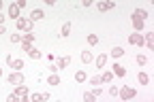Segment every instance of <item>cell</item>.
<instances>
[{"label": "cell", "instance_id": "cell-9", "mask_svg": "<svg viewBox=\"0 0 154 102\" xmlns=\"http://www.w3.org/2000/svg\"><path fill=\"white\" fill-rule=\"evenodd\" d=\"M116 7V2H111V0H107V2H96V9H99L101 13H105V11H111Z\"/></svg>", "mask_w": 154, "mask_h": 102}, {"label": "cell", "instance_id": "cell-40", "mask_svg": "<svg viewBox=\"0 0 154 102\" xmlns=\"http://www.w3.org/2000/svg\"><path fill=\"white\" fill-rule=\"evenodd\" d=\"M0 34H5V26H0Z\"/></svg>", "mask_w": 154, "mask_h": 102}, {"label": "cell", "instance_id": "cell-5", "mask_svg": "<svg viewBox=\"0 0 154 102\" xmlns=\"http://www.w3.org/2000/svg\"><path fill=\"white\" fill-rule=\"evenodd\" d=\"M19 13H22V9H19V7H17L15 2H11V4H9V17H11V19H15V22H17V19L22 17Z\"/></svg>", "mask_w": 154, "mask_h": 102}, {"label": "cell", "instance_id": "cell-35", "mask_svg": "<svg viewBox=\"0 0 154 102\" xmlns=\"http://www.w3.org/2000/svg\"><path fill=\"white\" fill-rule=\"evenodd\" d=\"M41 98H43V102H47V100L51 98V94H49V92H45V94H41Z\"/></svg>", "mask_w": 154, "mask_h": 102}, {"label": "cell", "instance_id": "cell-2", "mask_svg": "<svg viewBox=\"0 0 154 102\" xmlns=\"http://www.w3.org/2000/svg\"><path fill=\"white\" fill-rule=\"evenodd\" d=\"M118 96H120V100H131V98H135V96H137V89H135V87H122L120 92H118Z\"/></svg>", "mask_w": 154, "mask_h": 102}, {"label": "cell", "instance_id": "cell-13", "mask_svg": "<svg viewBox=\"0 0 154 102\" xmlns=\"http://www.w3.org/2000/svg\"><path fill=\"white\" fill-rule=\"evenodd\" d=\"M28 57H30V60H41V57H43V53H41V51H38V49L32 45V49L28 51Z\"/></svg>", "mask_w": 154, "mask_h": 102}, {"label": "cell", "instance_id": "cell-39", "mask_svg": "<svg viewBox=\"0 0 154 102\" xmlns=\"http://www.w3.org/2000/svg\"><path fill=\"white\" fill-rule=\"evenodd\" d=\"M2 7H5V2H2V0H0V13H2Z\"/></svg>", "mask_w": 154, "mask_h": 102}, {"label": "cell", "instance_id": "cell-28", "mask_svg": "<svg viewBox=\"0 0 154 102\" xmlns=\"http://www.w3.org/2000/svg\"><path fill=\"white\" fill-rule=\"evenodd\" d=\"M30 102H43L41 94H32V96H30Z\"/></svg>", "mask_w": 154, "mask_h": 102}, {"label": "cell", "instance_id": "cell-26", "mask_svg": "<svg viewBox=\"0 0 154 102\" xmlns=\"http://www.w3.org/2000/svg\"><path fill=\"white\" fill-rule=\"evenodd\" d=\"M135 62H137V64H139V66H143V64H146V62H148V57H146V55H143V53H139V55H137V57H135Z\"/></svg>", "mask_w": 154, "mask_h": 102}, {"label": "cell", "instance_id": "cell-14", "mask_svg": "<svg viewBox=\"0 0 154 102\" xmlns=\"http://www.w3.org/2000/svg\"><path fill=\"white\" fill-rule=\"evenodd\" d=\"M79 57H82V62H84V64H90V62H94V55H92L90 51H82V55H79Z\"/></svg>", "mask_w": 154, "mask_h": 102}, {"label": "cell", "instance_id": "cell-6", "mask_svg": "<svg viewBox=\"0 0 154 102\" xmlns=\"http://www.w3.org/2000/svg\"><path fill=\"white\" fill-rule=\"evenodd\" d=\"M111 72H113V77H126V68L124 66H120V62H116L113 66H111Z\"/></svg>", "mask_w": 154, "mask_h": 102}, {"label": "cell", "instance_id": "cell-38", "mask_svg": "<svg viewBox=\"0 0 154 102\" xmlns=\"http://www.w3.org/2000/svg\"><path fill=\"white\" fill-rule=\"evenodd\" d=\"M5 19H7V17H5L2 13H0V26H5Z\"/></svg>", "mask_w": 154, "mask_h": 102}, {"label": "cell", "instance_id": "cell-21", "mask_svg": "<svg viewBox=\"0 0 154 102\" xmlns=\"http://www.w3.org/2000/svg\"><path fill=\"white\" fill-rule=\"evenodd\" d=\"M22 43H34V32H26V34H22Z\"/></svg>", "mask_w": 154, "mask_h": 102}, {"label": "cell", "instance_id": "cell-37", "mask_svg": "<svg viewBox=\"0 0 154 102\" xmlns=\"http://www.w3.org/2000/svg\"><path fill=\"white\" fill-rule=\"evenodd\" d=\"M19 102H30V96H22V98H19Z\"/></svg>", "mask_w": 154, "mask_h": 102}, {"label": "cell", "instance_id": "cell-18", "mask_svg": "<svg viewBox=\"0 0 154 102\" xmlns=\"http://www.w3.org/2000/svg\"><path fill=\"white\" fill-rule=\"evenodd\" d=\"M75 81H77V83H84V81H88L86 70H77V72H75Z\"/></svg>", "mask_w": 154, "mask_h": 102}, {"label": "cell", "instance_id": "cell-36", "mask_svg": "<svg viewBox=\"0 0 154 102\" xmlns=\"http://www.w3.org/2000/svg\"><path fill=\"white\" fill-rule=\"evenodd\" d=\"M15 4H17L19 9H24V7H26V0H17V2H15Z\"/></svg>", "mask_w": 154, "mask_h": 102}, {"label": "cell", "instance_id": "cell-16", "mask_svg": "<svg viewBox=\"0 0 154 102\" xmlns=\"http://www.w3.org/2000/svg\"><path fill=\"white\" fill-rule=\"evenodd\" d=\"M133 17H137V19H141V22H143V19L148 17V11L139 7V9H135V13H133Z\"/></svg>", "mask_w": 154, "mask_h": 102}, {"label": "cell", "instance_id": "cell-27", "mask_svg": "<svg viewBox=\"0 0 154 102\" xmlns=\"http://www.w3.org/2000/svg\"><path fill=\"white\" fill-rule=\"evenodd\" d=\"M88 43H90V45L94 47L96 43H99V36H96V34H88Z\"/></svg>", "mask_w": 154, "mask_h": 102}, {"label": "cell", "instance_id": "cell-17", "mask_svg": "<svg viewBox=\"0 0 154 102\" xmlns=\"http://www.w3.org/2000/svg\"><path fill=\"white\" fill-rule=\"evenodd\" d=\"M133 28H135V32H141V30L146 28V24L141 22V19H137V17H133Z\"/></svg>", "mask_w": 154, "mask_h": 102}, {"label": "cell", "instance_id": "cell-7", "mask_svg": "<svg viewBox=\"0 0 154 102\" xmlns=\"http://www.w3.org/2000/svg\"><path fill=\"white\" fill-rule=\"evenodd\" d=\"M128 43H131V45H137V47H139V45H143V34H141V32L131 34V36H128Z\"/></svg>", "mask_w": 154, "mask_h": 102}, {"label": "cell", "instance_id": "cell-30", "mask_svg": "<svg viewBox=\"0 0 154 102\" xmlns=\"http://www.w3.org/2000/svg\"><path fill=\"white\" fill-rule=\"evenodd\" d=\"M88 81H90V85H101V77H92Z\"/></svg>", "mask_w": 154, "mask_h": 102}, {"label": "cell", "instance_id": "cell-8", "mask_svg": "<svg viewBox=\"0 0 154 102\" xmlns=\"http://www.w3.org/2000/svg\"><path fill=\"white\" fill-rule=\"evenodd\" d=\"M43 17H45L43 9H32V11H30V17H28V19H30V22L34 24V22H38V19H43Z\"/></svg>", "mask_w": 154, "mask_h": 102}, {"label": "cell", "instance_id": "cell-15", "mask_svg": "<svg viewBox=\"0 0 154 102\" xmlns=\"http://www.w3.org/2000/svg\"><path fill=\"white\" fill-rule=\"evenodd\" d=\"M13 94H15L17 98H22V96H28V87H26V85H17Z\"/></svg>", "mask_w": 154, "mask_h": 102}, {"label": "cell", "instance_id": "cell-1", "mask_svg": "<svg viewBox=\"0 0 154 102\" xmlns=\"http://www.w3.org/2000/svg\"><path fill=\"white\" fill-rule=\"evenodd\" d=\"M15 26H17V30H24V32H32V22L28 17H19L17 22H15Z\"/></svg>", "mask_w": 154, "mask_h": 102}, {"label": "cell", "instance_id": "cell-4", "mask_svg": "<svg viewBox=\"0 0 154 102\" xmlns=\"http://www.w3.org/2000/svg\"><path fill=\"white\" fill-rule=\"evenodd\" d=\"M9 83L15 85V87L22 85V83H24V74H22V72H11V74H9Z\"/></svg>", "mask_w": 154, "mask_h": 102}, {"label": "cell", "instance_id": "cell-32", "mask_svg": "<svg viewBox=\"0 0 154 102\" xmlns=\"http://www.w3.org/2000/svg\"><path fill=\"white\" fill-rule=\"evenodd\" d=\"M7 102H19V98H17L15 94H9V98H7Z\"/></svg>", "mask_w": 154, "mask_h": 102}, {"label": "cell", "instance_id": "cell-20", "mask_svg": "<svg viewBox=\"0 0 154 102\" xmlns=\"http://www.w3.org/2000/svg\"><path fill=\"white\" fill-rule=\"evenodd\" d=\"M111 79H113V72L111 70H105L101 74V83H111Z\"/></svg>", "mask_w": 154, "mask_h": 102}, {"label": "cell", "instance_id": "cell-3", "mask_svg": "<svg viewBox=\"0 0 154 102\" xmlns=\"http://www.w3.org/2000/svg\"><path fill=\"white\" fill-rule=\"evenodd\" d=\"M7 64L13 68V72H19V68H24V60H19V57L15 60L13 55H7Z\"/></svg>", "mask_w": 154, "mask_h": 102}, {"label": "cell", "instance_id": "cell-29", "mask_svg": "<svg viewBox=\"0 0 154 102\" xmlns=\"http://www.w3.org/2000/svg\"><path fill=\"white\" fill-rule=\"evenodd\" d=\"M11 43H22V34H11Z\"/></svg>", "mask_w": 154, "mask_h": 102}, {"label": "cell", "instance_id": "cell-11", "mask_svg": "<svg viewBox=\"0 0 154 102\" xmlns=\"http://www.w3.org/2000/svg\"><path fill=\"white\" fill-rule=\"evenodd\" d=\"M69 64H71V55H64V57H60L58 60V70H62V68H69Z\"/></svg>", "mask_w": 154, "mask_h": 102}, {"label": "cell", "instance_id": "cell-41", "mask_svg": "<svg viewBox=\"0 0 154 102\" xmlns=\"http://www.w3.org/2000/svg\"><path fill=\"white\" fill-rule=\"evenodd\" d=\"M0 77H2V68H0Z\"/></svg>", "mask_w": 154, "mask_h": 102}, {"label": "cell", "instance_id": "cell-22", "mask_svg": "<svg viewBox=\"0 0 154 102\" xmlns=\"http://www.w3.org/2000/svg\"><path fill=\"white\" fill-rule=\"evenodd\" d=\"M47 85H60V77H58V74H49L47 77Z\"/></svg>", "mask_w": 154, "mask_h": 102}, {"label": "cell", "instance_id": "cell-33", "mask_svg": "<svg viewBox=\"0 0 154 102\" xmlns=\"http://www.w3.org/2000/svg\"><path fill=\"white\" fill-rule=\"evenodd\" d=\"M92 94H94V96H96V98H99V96H101V94H103V89H101V87H94V89H92Z\"/></svg>", "mask_w": 154, "mask_h": 102}, {"label": "cell", "instance_id": "cell-23", "mask_svg": "<svg viewBox=\"0 0 154 102\" xmlns=\"http://www.w3.org/2000/svg\"><path fill=\"white\" fill-rule=\"evenodd\" d=\"M122 55H124V49H122V47H113V49H111V57L118 60V57H122Z\"/></svg>", "mask_w": 154, "mask_h": 102}, {"label": "cell", "instance_id": "cell-19", "mask_svg": "<svg viewBox=\"0 0 154 102\" xmlns=\"http://www.w3.org/2000/svg\"><path fill=\"white\" fill-rule=\"evenodd\" d=\"M71 30H73V26H71V22H66V24H62V28H60V36H69V34H71Z\"/></svg>", "mask_w": 154, "mask_h": 102}, {"label": "cell", "instance_id": "cell-12", "mask_svg": "<svg viewBox=\"0 0 154 102\" xmlns=\"http://www.w3.org/2000/svg\"><path fill=\"white\" fill-rule=\"evenodd\" d=\"M143 45H146L148 49H152V47H154V34H150V32H148V34H143Z\"/></svg>", "mask_w": 154, "mask_h": 102}, {"label": "cell", "instance_id": "cell-24", "mask_svg": "<svg viewBox=\"0 0 154 102\" xmlns=\"http://www.w3.org/2000/svg\"><path fill=\"white\" fill-rule=\"evenodd\" d=\"M137 81H139L141 85H148V83H150V77H148L146 72H139V74H137Z\"/></svg>", "mask_w": 154, "mask_h": 102}, {"label": "cell", "instance_id": "cell-31", "mask_svg": "<svg viewBox=\"0 0 154 102\" xmlns=\"http://www.w3.org/2000/svg\"><path fill=\"white\" fill-rule=\"evenodd\" d=\"M118 92H120L118 85H111V87H109V94H111V96H118Z\"/></svg>", "mask_w": 154, "mask_h": 102}, {"label": "cell", "instance_id": "cell-25", "mask_svg": "<svg viewBox=\"0 0 154 102\" xmlns=\"http://www.w3.org/2000/svg\"><path fill=\"white\" fill-rule=\"evenodd\" d=\"M94 100H96V96L92 92H84V102H94Z\"/></svg>", "mask_w": 154, "mask_h": 102}, {"label": "cell", "instance_id": "cell-34", "mask_svg": "<svg viewBox=\"0 0 154 102\" xmlns=\"http://www.w3.org/2000/svg\"><path fill=\"white\" fill-rule=\"evenodd\" d=\"M22 47H24V51H26V53L32 49V45H30V43H22Z\"/></svg>", "mask_w": 154, "mask_h": 102}, {"label": "cell", "instance_id": "cell-10", "mask_svg": "<svg viewBox=\"0 0 154 102\" xmlns=\"http://www.w3.org/2000/svg\"><path fill=\"white\" fill-rule=\"evenodd\" d=\"M94 64H96V68H101V70H103V68H105V64H107V55H105V53H101L99 57H94Z\"/></svg>", "mask_w": 154, "mask_h": 102}]
</instances>
